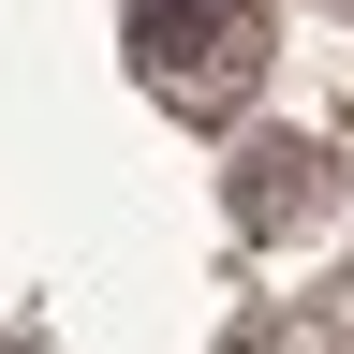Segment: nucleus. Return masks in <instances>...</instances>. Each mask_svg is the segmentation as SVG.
<instances>
[{"label": "nucleus", "mask_w": 354, "mask_h": 354, "mask_svg": "<svg viewBox=\"0 0 354 354\" xmlns=\"http://www.w3.org/2000/svg\"><path fill=\"white\" fill-rule=\"evenodd\" d=\"M118 44H133V74H148V104L236 118L251 74H266V0H133Z\"/></svg>", "instance_id": "obj_1"}, {"label": "nucleus", "mask_w": 354, "mask_h": 354, "mask_svg": "<svg viewBox=\"0 0 354 354\" xmlns=\"http://www.w3.org/2000/svg\"><path fill=\"white\" fill-rule=\"evenodd\" d=\"M236 177H251V221H281V207H310V177H325V162H310V148H251Z\"/></svg>", "instance_id": "obj_2"}]
</instances>
